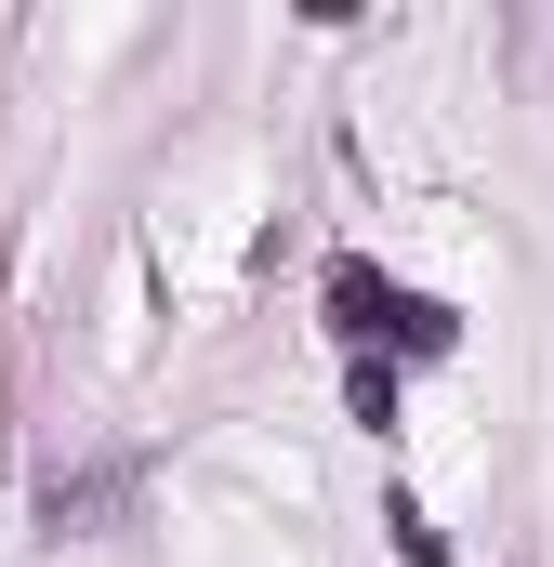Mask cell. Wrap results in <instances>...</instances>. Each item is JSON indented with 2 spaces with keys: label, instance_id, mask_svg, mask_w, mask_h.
Returning a JSON list of instances; mask_svg holds the SVG:
<instances>
[{
  "label": "cell",
  "instance_id": "1",
  "mask_svg": "<svg viewBox=\"0 0 554 567\" xmlns=\"http://www.w3.org/2000/svg\"><path fill=\"white\" fill-rule=\"evenodd\" d=\"M330 330H343L357 357H449V343H462V317H449L435 290H397L383 265H357V251L330 265Z\"/></svg>",
  "mask_w": 554,
  "mask_h": 567
},
{
  "label": "cell",
  "instance_id": "2",
  "mask_svg": "<svg viewBox=\"0 0 554 567\" xmlns=\"http://www.w3.org/2000/svg\"><path fill=\"white\" fill-rule=\"evenodd\" d=\"M357 423L397 435V357H357Z\"/></svg>",
  "mask_w": 554,
  "mask_h": 567
},
{
  "label": "cell",
  "instance_id": "3",
  "mask_svg": "<svg viewBox=\"0 0 554 567\" xmlns=\"http://www.w3.org/2000/svg\"><path fill=\"white\" fill-rule=\"evenodd\" d=\"M397 555H410V567H435V555H449V528H435L422 502H397Z\"/></svg>",
  "mask_w": 554,
  "mask_h": 567
}]
</instances>
